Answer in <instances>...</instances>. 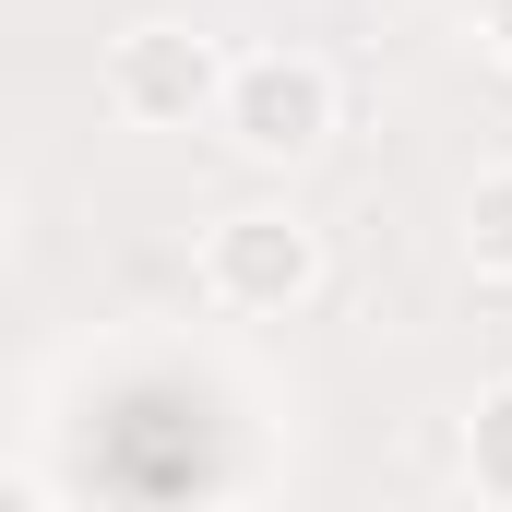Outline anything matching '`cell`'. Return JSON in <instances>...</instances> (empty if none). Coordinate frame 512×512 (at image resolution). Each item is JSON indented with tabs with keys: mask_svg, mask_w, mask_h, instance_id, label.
I'll return each instance as SVG.
<instances>
[{
	"mask_svg": "<svg viewBox=\"0 0 512 512\" xmlns=\"http://www.w3.org/2000/svg\"><path fill=\"white\" fill-rule=\"evenodd\" d=\"M334 60H310V48H251L239 72H227V96H215V131H227V155H251V167H310L322 143H334Z\"/></svg>",
	"mask_w": 512,
	"mask_h": 512,
	"instance_id": "obj_1",
	"label": "cell"
},
{
	"mask_svg": "<svg viewBox=\"0 0 512 512\" xmlns=\"http://www.w3.org/2000/svg\"><path fill=\"white\" fill-rule=\"evenodd\" d=\"M203 298L239 310V322H286L322 298V227L286 215V203H239L203 227Z\"/></svg>",
	"mask_w": 512,
	"mask_h": 512,
	"instance_id": "obj_2",
	"label": "cell"
},
{
	"mask_svg": "<svg viewBox=\"0 0 512 512\" xmlns=\"http://www.w3.org/2000/svg\"><path fill=\"white\" fill-rule=\"evenodd\" d=\"M227 48L215 36H191V24H131L120 48H108V108L131 131H191L215 120V96H227Z\"/></svg>",
	"mask_w": 512,
	"mask_h": 512,
	"instance_id": "obj_3",
	"label": "cell"
},
{
	"mask_svg": "<svg viewBox=\"0 0 512 512\" xmlns=\"http://www.w3.org/2000/svg\"><path fill=\"white\" fill-rule=\"evenodd\" d=\"M453 239H465V262H477L489 286H512V167H477V179H465Z\"/></svg>",
	"mask_w": 512,
	"mask_h": 512,
	"instance_id": "obj_4",
	"label": "cell"
},
{
	"mask_svg": "<svg viewBox=\"0 0 512 512\" xmlns=\"http://www.w3.org/2000/svg\"><path fill=\"white\" fill-rule=\"evenodd\" d=\"M465 489L512 512V382H489L465 405Z\"/></svg>",
	"mask_w": 512,
	"mask_h": 512,
	"instance_id": "obj_5",
	"label": "cell"
},
{
	"mask_svg": "<svg viewBox=\"0 0 512 512\" xmlns=\"http://www.w3.org/2000/svg\"><path fill=\"white\" fill-rule=\"evenodd\" d=\"M477 36H489V60L512 72V0H477Z\"/></svg>",
	"mask_w": 512,
	"mask_h": 512,
	"instance_id": "obj_6",
	"label": "cell"
}]
</instances>
